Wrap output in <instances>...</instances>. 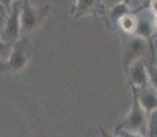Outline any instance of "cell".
<instances>
[{
    "mask_svg": "<svg viewBox=\"0 0 157 137\" xmlns=\"http://www.w3.org/2000/svg\"><path fill=\"white\" fill-rule=\"evenodd\" d=\"M130 91H131V107H130V111L124 115V118L116 125L115 130L124 129V130H131V132H138L145 135L147 112L142 108L140 100H138L137 88L130 85Z\"/></svg>",
    "mask_w": 157,
    "mask_h": 137,
    "instance_id": "1",
    "label": "cell"
},
{
    "mask_svg": "<svg viewBox=\"0 0 157 137\" xmlns=\"http://www.w3.org/2000/svg\"><path fill=\"white\" fill-rule=\"evenodd\" d=\"M30 42L28 36H21L13 44L8 59L0 65V73H19L29 65Z\"/></svg>",
    "mask_w": 157,
    "mask_h": 137,
    "instance_id": "2",
    "label": "cell"
},
{
    "mask_svg": "<svg viewBox=\"0 0 157 137\" xmlns=\"http://www.w3.org/2000/svg\"><path fill=\"white\" fill-rule=\"evenodd\" d=\"M49 13V6H34L30 0H22L21 6V33L22 36H28L29 33L34 32L43 23L45 17Z\"/></svg>",
    "mask_w": 157,
    "mask_h": 137,
    "instance_id": "3",
    "label": "cell"
},
{
    "mask_svg": "<svg viewBox=\"0 0 157 137\" xmlns=\"http://www.w3.org/2000/svg\"><path fill=\"white\" fill-rule=\"evenodd\" d=\"M21 6H22V0L14 2L11 10L7 13L4 27L0 34V38L8 44H14L22 36L21 33Z\"/></svg>",
    "mask_w": 157,
    "mask_h": 137,
    "instance_id": "4",
    "label": "cell"
},
{
    "mask_svg": "<svg viewBox=\"0 0 157 137\" xmlns=\"http://www.w3.org/2000/svg\"><path fill=\"white\" fill-rule=\"evenodd\" d=\"M135 14H137V26H135V32L132 36L141 37L146 41H152V38L156 34V29L153 25V14L150 13L147 6L137 10Z\"/></svg>",
    "mask_w": 157,
    "mask_h": 137,
    "instance_id": "5",
    "label": "cell"
},
{
    "mask_svg": "<svg viewBox=\"0 0 157 137\" xmlns=\"http://www.w3.org/2000/svg\"><path fill=\"white\" fill-rule=\"evenodd\" d=\"M146 40L137 36H131V38L128 40L127 45L124 48V55H123V67L124 70L131 65L132 62L138 59H145L146 52L149 50V45H147Z\"/></svg>",
    "mask_w": 157,
    "mask_h": 137,
    "instance_id": "6",
    "label": "cell"
},
{
    "mask_svg": "<svg viewBox=\"0 0 157 137\" xmlns=\"http://www.w3.org/2000/svg\"><path fill=\"white\" fill-rule=\"evenodd\" d=\"M124 73L127 75L128 85H132L137 89L149 85V77H147V69L145 59H138L135 62H132L124 70Z\"/></svg>",
    "mask_w": 157,
    "mask_h": 137,
    "instance_id": "7",
    "label": "cell"
},
{
    "mask_svg": "<svg viewBox=\"0 0 157 137\" xmlns=\"http://www.w3.org/2000/svg\"><path fill=\"white\" fill-rule=\"evenodd\" d=\"M137 96H138L141 106H142V108L147 114L157 110V92L152 87L147 85V87L137 89Z\"/></svg>",
    "mask_w": 157,
    "mask_h": 137,
    "instance_id": "8",
    "label": "cell"
},
{
    "mask_svg": "<svg viewBox=\"0 0 157 137\" xmlns=\"http://www.w3.org/2000/svg\"><path fill=\"white\" fill-rule=\"evenodd\" d=\"M116 26L123 33L132 36L135 32V26H137V14H135V11H130V13L123 15V17H120L116 22Z\"/></svg>",
    "mask_w": 157,
    "mask_h": 137,
    "instance_id": "9",
    "label": "cell"
},
{
    "mask_svg": "<svg viewBox=\"0 0 157 137\" xmlns=\"http://www.w3.org/2000/svg\"><path fill=\"white\" fill-rule=\"evenodd\" d=\"M98 0H77L75 7L72 10V15L75 18L85 17L87 14H93L97 10Z\"/></svg>",
    "mask_w": 157,
    "mask_h": 137,
    "instance_id": "10",
    "label": "cell"
},
{
    "mask_svg": "<svg viewBox=\"0 0 157 137\" xmlns=\"http://www.w3.org/2000/svg\"><path fill=\"white\" fill-rule=\"evenodd\" d=\"M130 11H132V10L130 8L128 3L124 2V3H120V4L115 6V7H112V8H109V10H108V17H109V19L116 25L117 19H119L120 17H123L124 14L130 13Z\"/></svg>",
    "mask_w": 157,
    "mask_h": 137,
    "instance_id": "11",
    "label": "cell"
},
{
    "mask_svg": "<svg viewBox=\"0 0 157 137\" xmlns=\"http://www.w3.org/2000/svg\"><path fill=\"white\" fill-rule=\"evenodd\" d=\"M146 69H147V77H149V87H152L157 92V65L153 51H152V59L146 63Z\"/></svg>",
    "mask_w": 157,
    "mask_h": 137,
    "instance_id": "12",
    "label": "cell"
},
{
    "mask_svg": "<svg viewBox=\"0 0 157 137\" xmlns=\"http://www.w3.org/2000/svg\"><path fill=\"white\" fill-rule=\"evenodd\" d=\"M145 137H157V110L147 114Z\"/></svg>",
    "mask_w": 157,
    "mask_h": 137,
    "instance_id": "13",
    "label": "cell"
},
{
    "mask_svg": "<svg viewBox=\"0 0 157 137\" xmlns=\"http://www.w3.org/2000/svg\"><path fill=\"white\" fill-rule=\"evenodd\" d=\"M11 48H13V44H8V42L3 41L0 38V65L4 63L6 60L8 59V55L11 52Z\"/></svg>",
    "mask_w": 157,
    "mask_h": 137,
    "instance_id": "14",
    "label": "cell"
},
{
    "mask_svg": "<svg viewBox=\"0 0 157 137\" xmlns=\"http://www.w3.org/2000/svg\"><path fill=\"white\" fill-rule=\"evenodd\" d=\"M115 135L119 137H145V135H142V133L131 132V130H124V129L115 130Z\"/></svg>",
    "mask_w": 157,
    "mask_h": 137,
    "instance_id": "15",
    "label": "cell"
},
{
    "mask_svg": "<svg viewBox=\"0 0 157 137\" xmlns=\"http://www.w3.org/2000/svg\"><path fill=\"white\" fill-rule=\"evenodd\" d=\"M124 2H127V0H101L102 6H104L107 10H109V8H112L115 6L120 4V3H124Z\"/></svg>",
    "mask_w": 157,
    "mask_h": 137,
    "instance_id": "16",
    "label": "cell"
},
{
    "mask_svg": "<svg viewBox=\"0 0 157 137\" xmlns=\"http://www.w3.org/2000/svg\"><path fill=\"white\" fill-rule=\"evenodd\" d=\"M14 2L15 0H0V7H2L6 13H8V11L11 10V7H13Z\"/></svg>",
    "mask_w": 157,
    "mask_h": 137,
    "instance_id": "17",
    "label": "cell"
},
{
    "mask_svg": "<svg viewBox=\"0 0 157 137\" xmlns=\"http://www.w3.org/2000/svg\"><path fill=\"white\" fill-rule=\"evenodd\" d=\"M6 18H7V13L0 7V34H2V30L4 27V23H6Z\"/></svg>",
    "mask_w": 157,
    "mask_h": 137,
    "instance_id": "18",
    "label": "cell"
},
{
    "mask_svg": "<svg viewBox=\"0 0 157 137\" xmlns=\"http://www.w3.org/2000/svg\"><path fill=\"white\" fill-rule=\"evenodd\" d=\"M147 8L150 10V13L153 15H157V0H149L147 3Z\"/></svg>",
    "mask_w": 157,
    "mask_h": 137,
    "instance_id": "19",
    "label": "cell"
},
{
    "mask_svg": "<svg viewBox=\"0 0 157 137\" xmlns=\"http://www.w3.org/2000/svg\"><path fill=\"white\" fill-rule=\"evenodd\" d=\"M100 133H101L100 137H107V130H105L104 127H100Z\"/></svg>",
    "mask_w": 157,
    "mask_h": 137,
    "instance_id": "20",
    "label": "cell"
},
{
    "mask_svg": "<svg viewBox=\"0 0 157 137\" xmlns=\"http://www.w3.org/2000/svg\"><path fill=\"white\" fill-rule=\"evenodd\" d=\"M153 25H155V29L157 32V15H153Z\"/></svg>",
    "mask_w": 157,
    "mask_h": 137,
    "instance_id": "21",
    "label": "cell"
},
{
    "mask_svg": "<svg viewBox=\"0 0 157 137\" xmlns=\"http://www.w3.org/2000/svg\"><path fill=\"white\" fill-rule=\"evenodd\" d=\"M107 137H119V136H116L115 133H113V135H111V133H108V132H107Z\"/></svg>",
    "mask_w": 157,
    "mask_h": 137,
    "instance_id": "22",
    "label": "cell"
},
{
    "mask_svg": "<svg viewBox=\"0 0 157 137\" xmlns=\"http://www.w3.org/2000/svg\"><path fill=\"white\" fill-rule=\"evenodd\" d=\"M156 65H157V59H156Z\"/></svg>",
    "mask_w": 157,
    "mask_h": 137,
    "instance_id": "23",
    "label": "cell"
}]
</instances>
